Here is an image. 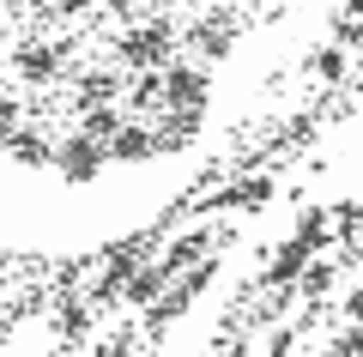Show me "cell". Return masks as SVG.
<instances>
[{
  "label": "cell",
  "instance_id": "obj_1",
  "mask_svg": "<svg viewBox=\"0 0 363 357\" xmlns=\"http://www.w3.org/2000/svg\"><path fill=\"white\" fill-rule=\"evenodd\" d=\"M169 49H176V31L157 18V25H133L128 37H116V61L133 67V73H164Z\"/></svg>",
  "mask_w": 363,
  "mask_h": 357
},
{
  "label": "cell",
  "instance_id": "obj_2",
  "mask_svg": "<svg viewBox=\"0 0 363 357\" xmlns=\"http://www.w3.org/2000/svg\"><path fill=\"white\" fill-rule=\"evenodd\" d=\"M104 164H109V145H104V140H91L85 128H79V133H67V140L55 145V170H61L67 182H91Z\"/></svg>",
  "mask_w": 363,
  "mask_h": 357
},
{
  "label": "cell",
  "instance_id": "obj_3",
  "mask_svg": "<svg viewBox=\"0 0 363 357\" xmlns=\"http://www.w3.org/2000/svg\"><path fill=\"white\" fill-rule=\"evenodd\" d=\"M206 103H212L206 67H182V61L164 67V109H206Z\"/></svg>",
  "mask_w": 363,
  "mask_h": 357
},
{
  "label": "cell",
  "instance_id": "obj_4",
  "mask_svg": "<svg viewBox=\"0 0 363 357\" xmlns=\"http://www.w3.org/2000/svg\"><path fill=\"white\" fill-rule=\"evenodd\" d=\"M61 61H67V43H37V37H25V43L13 49V73L25 79V85H55Z\"/></svg>",
  "mask_w": 363,
  "mask_h": 357
},
{
  "label": "cell",
  "instance_id": "obj_5",
  "mask_svg": "<svg viewBox=\"0 0 363 357\" xmlns=\"http://www.w3.org/2000/svg\"><path fill=\"white\" fill-rule=\"evenodd\" d=\"M206 248H212V230H206V224H194V230H182L176 243H169V255H164L169 279H176V273H194V267H200V255H206Z\"/></svg>",
  "mask_w": 363,
  "mask_h": 357
},
{
  "label": "cell",
  "instance_id": "obj_6",
  "mask_svg": "<svg viewBox=\"0 0 363 357\" xmlns=\"http://www.w3.org/2000/svg\"><path fill=\"white\" fill-rule=\"evenodd\" d=\"M109 158H116V164H145V158H157V133L140 128V121H128V128L109 140Z\"/></svg>",
  "mask_w": 363,
  "mask_h": 357
},
{
  "label": "cell",
  "instance_id": "obj_7",
  "mask_svg": "<svg viewBox=\"0 0 363 357\" xmlns=\"http://www.w3.org/2000/svg\"><path fill=\"white\" fill-rule=\"evenodd\" d=\"M200 115H206V109H164V128H157V152H182V145H194Z\"/></svg>",
  "mask_w": 363,
  "mask_h": 357
},
{
  "label": "cell",
  "instance_id": "obj_8",
  "mask_svg": "<svg viewBox=\"0 0 363 357\" xmlns=\"http://www.w3.org/2000/svg\"><path fill=\"white\" fill-rule=\"evenodd\" d=\"M303 273H309V248L303 243H279L272 248V267H267L272 285H303Z\"/></svg>",
  "mask_w": 363,
  "mask_h": 357
},
{
  "label": "cell",
  "instance_id": "obj_9",
  "mask_svg": "<svg viewBox=\"0 0 363 357\" xmlns=\"http://www.w3.org/2000/svg\"><path fill=\"white\" fill-rule=\"evenodd\" d=\"M164 285H169V267H164V260H152V267H140V273L128 279V291H121V297L140 303V309H152L157 297H164Z\"/></svg>",
  "mask_w": 363,
  "mask_h": 357
},
{
  "label": "cell",
  "instance_id": "obj_10",
  "mask_svg": "<svg viewBox=\"0 0 363 357\" xmlns=\"http://www.w3.org/2000/svg\"><path fill=\"white\" fill-rule=\"evenodd\" d=\"M116 91H121V85H116V73L91 67V73L79 79V97H73V103H79V115H85V109H104V103H116Z\"/></svg>",
  "mask_w": 363,
  "mask_h": 357
},
{
  "label": "cell",
  "instance_id": "obj_11",
  "mask_svg": "<svg viewBox=\"0 0 363 357\" xmlns=\"http://www.w3.org/2000/svg\"><path fill=\"white\" fill-rule=\"evenodd\" d=\"M188 43H194L200 55H212V61H224V55H230V25H224V18H200V25L188 31Z\"/></svg>",
  "mask_w": 363,
  "mask_h": 357
},
{
  "label": "cell",
  "instance_id": "obj_12",
  "mask_svg": "<svg viewBox=\"0 0 363 357\" xmlns=\"http://www.w3.org/2000/svg\"><path fill=\"white\" fill-rule=\"evenodd\" d=\"M133 273H140V260H133L128 248H121V255H109V260H104V285H97V291H104V297H121Z\"/></svg>",
  "mask_w": 363,
  "mask_h": 357
},
{
  "label": "cell",
  "instance_id": "obj_13",
  "mask_svg": "<svg viewBox=\"0 0 363 357\" xmlns=\"http://www.w3.org/2000/svg\"><path fill=\"white\" fill-rule=\"evenodd\" d=\"M333 230H327V212H315V206H303L297 212V230H291V243H303V248H321Z\"/></svg>",
  "mask_w": 363,
  "mask_h": 357
},
{
  "label": "cell",
  "instance_id": "obj_14",
  "mask_svg": "<svg viewBox=\"0 0 363 357\" xmlns=\"http://www.w3.org/2000/svg\"><path fill=\"white\" fill-rule=\"evenodd\" d=\"M121 128H128V121L116 115V103H104V109H85V133H91V140H104V145H109Z\"/></svg>",
  "mask_w": 363,
  "mask_h": 357
},
{
  "label": "cell",
  "instance_id": "obj_15",
  "mask_svg": "<svg viewBox=\"0 0 363 357\" xmlns=\"http://www.w3.org/2000/svg\"><path fill=\"white\" fill-rule=\"evenodd\" d=\"M128 103L133 109H157V103H164V73H140L128 85Z\"/></svg>",
  "mask_w": 363,
  "mask_h": 357
},
{
  "label": "cell",
  "instance_id": "obj_16",
  "mask_svg": "<svg viewBox=\"0 0 363 357\" xmlns=\"http://www.w3.org/2000/svg\"><path fill=\"white\" fill-rule=\"evenodd\" d=\"M13 158H18L25 170H43L55 152H49V140H43V133H18V140H13Z\"/></svg>",
  "mask_w": 363,
  "mask_h": 357
},
{
  "label": "cell",
  "instance_id": "obj_17",
  "mask_svg": "<svg viewBox=\"0 0 363 357\" xmlns=\"http://www.w3.org/2000/svg\"><path fill=\"white\" fill-rule=\"evenodd\" d=\"M333 279H339V273H333V260H315V267L303 273V297H309V303H321V297L333 291Z\"/></svg>",
  "mask_w": 363,
  "mask_h": 357
},
{
  "label": "cell",
  "instance_id": "obj_18",
  "mask_svg": "<svg viewBox=\"0 0 363 357\" xmlns=\"http://www.w3.org/2000/svg\"><path fill=\"white\" fill-rule=\"evenodd\" d=\"M315 73H321V79H345V55H339V49H315Z\"/></svg>",
  "mask_w": 363,
  "mask_h": 357
},
{
  "label": "cell",
  "instance_id": "obj_19",
  "mask_svg": "<svg viewBox=\"0 0 363 357\" xmlns=\"http://www.w3.org/2000/svg\"><path fill=\"white\" fill-rule=\"evenodd\" d=\"M267 357H297V327H279V333H272Z\"/></svg>",
  "mask_w": 363,
  "mask_h": 357
},
{
  "label": "cell",
  "instance_id": "obj_20",
  "mask_svg": "<svg viewBox=\"0 0 363 357\" xmlns=\"http://www.w3.org/2000/svg\"><path fill=\"white\" fill-rule=\"evenodd\" d=\"M55 327H61V333H85V309H79V303H67L61 315H55Z\"/></svg>",
  "mask_w": 363,
  "mask_h": 357
},
{
  "label": "cell",
  "instance_id": "obj_21",
  "mask_svg": "<svg viewBox=\"0 0 363 357\" xmlns=\"http://www.w3.org/2000/svg\"><path fill=\"white\" fill-rule=\"evenodd\" d=\"M18 121V91H0V133Z\"/></svg>",
  "mask_w": 363,
  "mask_h": 357
},
{
  "label": "cell",
  "instance_id": "obj_22",
  "mask_svg": "<svg viewBox=\"0 0 363 357\" xmlns=\"http://www.w3.org/2000/svg\"><path fill=\"white\" fill-rule=\"evenodd\" d=\"M345 309H351V321H363V279H357V291H351V303H345Z\"/></svg>",
  "mask_w": 363,
  "mask_h": 357
},
{
  "label": "cell",
  "instance_id": "obj_23",
  "mask_svg": "<svg viewBox=\"0 0 363 357\" xmlns=\"http://www.w3.org/2000/svg\"><path fill=\"white\" fill-rule=\"evenodd\" d=\"M55 6H61V13H85L91 0H55Z\"/></svg>",
  "mask_w": 363,
  "mask_h": 357
},
{
  "label": "cell",
  "instance_id": "obj_24",
  "mask_svg": "<svg viewBox=\"0 0 363 357\" xmlns=\"http://www.w3.org/2000/svg\"><path fill=\"white\" fill-rule=\"evenodd\" d=\"M218 357H248V345H224V351Z\"/></svg>",
  "mask_w": 363,
  "mask_h": 357
},
{
  "label": "cell",
  "instance_id": "obj_25",
  "mask_svg": "<svg viewBox=\"0 0 363 357\" xmlns=\"http://www.w3.org/2000/svg\"><path fill=\"white\" fill-rule=\"evenodd\" d=\"M357 218H363V206H357Z\"/></svg>",
  "mask_w": 363,
  "mask_h": 357
}]
</instances>
